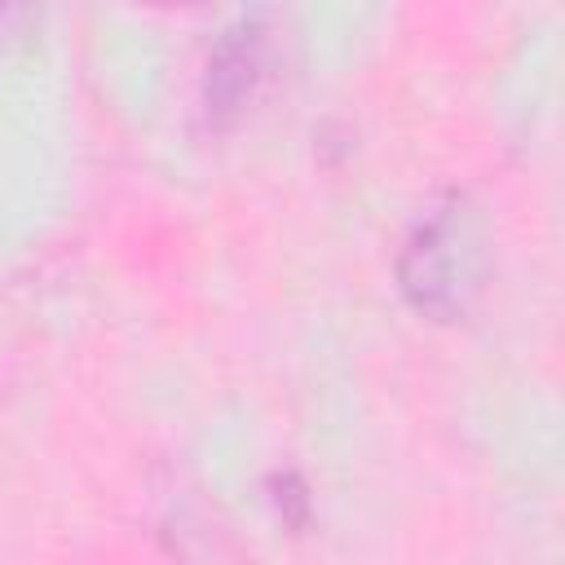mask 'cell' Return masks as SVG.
<instances>
[{
    "label": "cell",
    "instance_id": "6da1fadb",
    "mask_svg": "<svg viewBox=\"0 0 565 565\" xmlns=\"http://www.w3.org/2000/svg\"><path fill=\"white\" fill-rule=\"evenodd\" d=\"M459 269H463V252H459V225L455 216H433L428 225H419L415 243L406 247V291L419 309H450L459 300Z\"/></svg>",
    "mask_w": 565,
    "mask_h": 565
}]
</instances>
